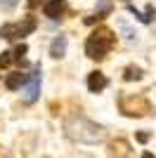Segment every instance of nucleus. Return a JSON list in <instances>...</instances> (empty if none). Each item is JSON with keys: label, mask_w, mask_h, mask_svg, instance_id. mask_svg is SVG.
<instances>
[{"label": "nucleus", "mask_w": 156, "mask_h": 158, "mask_svg": "<svg viewBox=\"0 0 156 158\" xmlns=\"http://www.w3.org/2000/svg\"><path fill=\"white\" fill-rule=\"evenodd\" d=\"M114 40H116V35H114L109 28H97V31H92L90 35H88V40H85V54H88L90 59H104V57L109 54Z\"/></svg>", "instance_id": "1"}, {"label": "nucleus", "mask_w": 156, "mask_h": 158, "mask_svg": "<svg viewBox=\"0 0 156 158\" xmlns=\"http://www.w3.org/2000/svg\"><path fill=\"white\" fill-rule=\"evenodd\" d=\"M36 17H24L21 21H17V24H5V26L0 28V35L5 40H14V38H24V35H28V33L36 31Z\"/></svg>", "instance_id": "2"}, {"label": "nucleus", "mask_w": 156, "mask_h": 158, "mask_svg": "<svg viewBox=\"0 0 156 158\" xmlns=\"http://www.w3.org/2000/svg\"><path fill=\"white\" fill-rule=\"evenodd\" d=\"M40 94V64L33 69L31 73H26V87H24V99L28 104H33Z\"/></svg>", "instance_id": "3"}, {"label": "nucleus", "mask_w": 156, "mask_h": 158, "mask_svg": "<svg viewBox=\"0 0 156 158\" xmlns=\"http://www.w3.org/2000/svg\"><path fill=\"white\" fill-rule=\"evenodd\" d=\"M64 12H66V0H47L43 7V14L47 19H62Z\"/></svg>", "instance_id": "4"}, {"label": "nucleus", "mask_w": 156, "mask_h": 158, "mask_svg": "<svg viewBox=\"0 0 156 158\" xmlns=\"http://www.w3.org/2000/svg\"><path fill=\"white\" fill-rule=\"evenodd\" d=\"M106 85H109V80H106V76L102 71H92L88 76V90L90 92H102Z\"/></svg>", "instance_id": "5"}, {"label": "nucleus", "mask_w": 156, "mask_h": 158, "mask_svg": "<svg viewBox=\"0 0 156 158\" xmlns=\"http://www.w3.org/2000/svg\"><path fill=\"white\" fill-rule=\"evenodd\" d=\"M66 45H69L66 35H57V38L50 43V57H54V59H62V57L66 54Z\"/></svg>", "instance_id": "6"}, {"label": "nucleus", "mask_w": 156, "mask_h": 158, "mask_svg": "<svg viewBox=\"0 0 156 158\" xmlns=\"http://www.w3.org/2000/svg\"><path fill=\"white\" fill-rule=\"evenodd\" d=\"M111 10H114V2H111V0H99L95 17H90V19H85V21H88V24H92V21H99V19H104V17H109Z\"/></svg>", "instance_id": "7"}, {"label": "nucleus", "mask_w": 156, "mask_h": 158, "mask_svg": "<svg viewBox=\"0 0 156 158\" xmlns=\"http://www.w3.org/2000/svg\"><path fill=\"white\" fill-rule=\"evenodd\" d=\"M24 83H26V73H21V71H14V73H10V76L5 78V87L7 90H19Z\"/></svg>", "instance_id": "8"}, {"label": "nucleus", "mask_w": 156, "mask_h": 158, "mask_svg": "<svg viewBox=\"0 0 156 158\" xmlns=\"http://www.w3.org/2000/svg\"><path fill=\"white\" fill-rule=\"evenodd\" d=\"M123 78L125 80H140L142 78V69H140V66H128L125 73H123Z\"/></svg>", "instance_id": "9"}, {"label": "nucleus", "mask_w": 156, "mask_h": 158, "mask_svg": "<svg viewBox=\"0 0 156 158\" xmlns=\"http://www.w3.org/2000/svg\"><path fill=\"white\" fill-rule=\"evenodd\" d=\"M26 52H28V47H26V43H21V45H17V50H14V59H17V61H24V54Z\"/></svg>", "instance_id": "10"}, {"label": "nucleus", "mask_w": 156, "mask_h": 158, "mask_svg": "<svg viewBox=\"0 0 156 158\" xmlns=\"http://www.w3.org/2000/svg\"><path fill=\"white\" fill-rule=\"evenodd\" d=\"M12 61H14L12 52H2V54H0V69H5V66H10Z\"/></svg>", "instance_id": "11"}, {"label": "nucleus", "mask_w": 156, "mask_h": 158, "mask_svg": "<svg viewBox=\"0 0 156 158\" xmlns=\"http://www.w3.org/2000/svg\"><path fill=\"white\" fill-rule=\"evenodd\" d=\"M17 2H19V0H0V10L10 12V10H14V7H17Z\"/></svg>", "instance_id": "12"}, {"label": "nucleus", "mask_w": 156, "mask_h": 158, "mask_svg": "<svg viewBox=\"0 0 156 158\" xmlns=\"http://www.w3.org/2000/svg\"><path fill=\"white\" fill-rule=\"evenodd\" d=\"M147 139H149V135H147V132H137V142H147Z\"/></svg>", "instance_id": "13"}, {"label": "nucleus", "mask_w": 156, "mask_h": 158, "mask_svg": "<svg viewBox=\"0 0 156 158\" xmlns=\"http://www.w3.org/2000/svg\"><path fill=\"white\" fill-rule=\"evenodd\" d=\"M26 2H28V7H31V10H36V7H38L43 0H26Z\"/></svg>", "instance_id": "14"}, {"label": "nucleus", "mask_w": 156, "mask_h": 158, "mask_svg": "<svg viewBox=\"0 0 156 158\" xmlns=\"http://www.w3.org/2000/svg\"><path fill=\"white\" fill-rule=\"evenodd\" d=\"M142 158H154V153H142Z\"/></svg>", "instance_id": "15"}]
</instances>
